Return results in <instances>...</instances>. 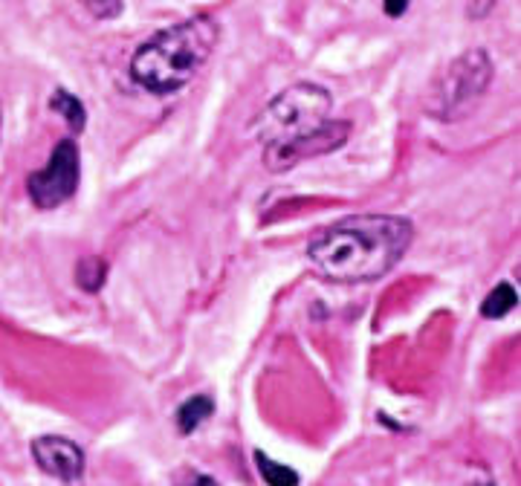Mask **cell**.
Segmentation results:
<instances>
[{"mask_svg":"<svg viewBox=\"0 0 521 486\" xmlns=\"http://www.w3.org/2000/svg\"><path fill=\"white\" fill-rule=\"evenodd\" d=\"M79 180H82L79 142L76 139H61L53 148V154H50V162L41 171L27 177L29 200L44 212L58 209L61 203H67L76 194Z\"/></svg>","mask_w":521,"mask_h":486,"instance_id":"5","label":"cell"},{"mask_svg":"<svg viewBox=\"0 0 521 486\" xmlns=\"http://www.w3.org/2000/svg\"><path fill=\"white\" fill-rule=\"evenodd\" d=\"M32 458L41 466V472L67 484L79 481L84 475V452L67 437H55V434L38 437L32 443Z\"/></svg>","mask_w":521,"mask_h":486,"instance_id":"7","label":"cell"},{"mask_svg":"<svg viewBox=\"0 0 521 486\" xmlns=\"http://www.w3.org/2000/svg\"><path fill=\"white\" fill-rule=\"evenodd\" d=\"M255 466H258L264 484L270 486H299V481H302L299 472L287 469L284 463H275V460H270L267 455H261V452H255Z\"/></svg>","mask_w":521,"mask_h":486,"instance_id":"11","label":"cell"},{"mask_svg":"<svg viewBox=\"0 0 521 486\" xmlns=\"http://www.w3.org/2000/svg\"><path fill=\"white\" fill-rule=\"evenodd\" d=\"M82 6L96 21H113L122 15V0H82Z\"/></svg>","mask_w":521,"mask_h":486,"instance_id":"13","label":"cell"},{"mask_svg":"<svg viewBox=\"0 0 521 486\" xmlns=\"http://www.w3.org/2000/svg\"><path fill=\"white\" fill-rule=\"evenodd\" d=\"M409 9V0H385V15L388 18H403Z\"/></svg>","mask_w":521,"mask_h":486,"instance_id":"14","label":"cell"},{"mask_svg":"<svg viewBox=\"0 0 521 486\" xmlns=\"http://www.w3.org/2000/svg\"><path fill=\"white\" fill-rule=\"evenodd\" d=\"M516 304H519V293L513 290V284L504 281V284L493 287L487 298L481 301V316L484 319H504Z\"/></svg>","mask_w":521,"mask_h":486,"instance_id":"9","label":"cell"},{"mask_svg":"<svg viewBox=\"0 0 521 486\" xmlns=\"http://www.w3.org/2000/svg\"><path fill=\"white\" fill-rule=\"evenodd\" d=\"M348 136H351V122L328 119L319 128H313L310 134L287 139V142L264 145V160H267V168L278 174V171H287V168H293V165H299L304 160L339 151L348 142Z\"/></svg>","mask_w":521,"mask_h":486,"instance_id":"6","label":"cell"},{"mask_svg":"<svg viewBox=\"0 0 521 486\" xmlns=\"http://www.w3.org/2000/svg\"><path fill=\"white\" fill-rule=\"evenodd\" d=\"M218 44V24L206 15L151 35L131 58V76L148 93L168 96L186 87Z\"/></svg>","mask_w":521,"mask_h":486,"instance_id":"2","label":"cell"},{"mask_svg":"<svg viewBox=\"0 0 521 486\" xmlns=\"http://www.w3.org/2000/svg\"><path fill=\"white\" fill-rule=\"evenodd\" d=\"M490 81H493L490 55L484 50H467L440 73L426 99V110L440 122H458L484 99Z\"/></svg>","mask_w":521,"mask_h":486,"instance_id":"4","label":"cell"},{"mask_svg":"<svg viewBox=\"0 0 521 486\" xmlns=\"http://www.w3.org/2000/svg\"><path fill=\"white\" fill-rule=\"evenodd\" d=\"M105 275H108V264L102 258H96V255H87V258L79 261V267H76V281H79V287L87 290V293L102 290Z\"/></svg>","mask_w":521,"mask_h":486,"instance_id":"12","label":"cell"},{"mask_svg":"<svg viewBox=\"0 0 521 486\" xmlns=\"http://www.w3.org/2000/svg\"><path fill=\"white\" fill-rule=\"evenodd\" d=\"M0 128H3V119H0Z\"/></svg>","mask_w":521,"mask_h":486,"instance_id":"15","label":"cell"},{"mask_svg":"<svg viewBox=\"0 0 521 486\" xmlns=\"http://www.w3.org/2000/svg\"><path fill=\"white\" fill-rule=\"evenodd\" d=\"M50 108L55 113H61L64 116V122L79 134L84 131V122H87V113H84V105L73 96V93H67V90H55L53 99H50Z\"/></svg>","mask_w":521,"mask_h":486,"instance_id":"10","label":"cell"},{"mask_svg":"<svg viewBox=\"0 0 521 486\" xmlns=\"http://www.w3.org/2000/svg\"><path fill=\"white\" fill-rule=\"evenodd\" d=\"M212 411H215V403H212V397H206V394H197L192 400H186V403L177 408V429L183 434H192L197 432L209 417H212Z\"/></svg>","mask_w":521,"mask_h":486,"instance_id":"8","label":"cell"},{"mask_svg":"<svg viewBox=\"0 0 521 486\" xmlns=\"http://www.w3.org/2000/svg\"><path fill=\"white\" fill-rule=\"evenodd\" d=\"M412 238L414 226L406 217L351 215L322 229L307 246V255L330 281H377L400 264Z\"/></svg>","mask_w":521,"mask_h":486,"instance_id":"1","label":"cell"},{"mask_svg":"<svg viewBox=\"0 0 521 486\" xmlns=\"http://www.w3.org/2000/svg\"><path fill=\"white\" fill-rule=\"evenodd\" d=\"M333 96L319 84H293L281 90L261 116L255 119V134L264 145L287 142L296 136L310 134L330 119Z\"/></svg>","mask_w":521,"mask_h":486,"instance_id":"3","label":"cell"}]
</instances>
